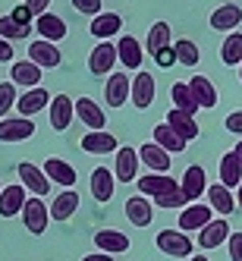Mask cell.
Segmentation results:
<instances>
[{"mask_svg":"<svg viewBox=\"0 0 242 261\" xmlns=\"http://www.w3.org/2000/svg\"><path fill=\"white\" fill-rule=\"evenodd\" d=\"M154 242H157V249H160L164 255H170V258H189L192 249H195V242L189 239V233H182V230H176V227L160 230Z\"/></svg>","mask_w":242,"mask_h":261,"instance_id":"1","label":"cell"},{"mask_svg":"<svg viewBox=\"0 0 242 261\" xmlns=\"http://www.w3.org/2000/svg\"><path fill=\"white\" fill-rule=\"evenodd\" d=\"M136 182H139V195L151 198V201L167 198L170 192H176V189H179V182H176L173 176H167V173H145V176H142V179H136Z\"/></svg>","mask_w":242,"mask_h":261,"instance_id":"2","label":"cell"},{"mask_svg":"<svg viewBox=\"0 0 242 261\" xmlns=\"http://www.w3.org/2000/svg\"><path fill=\"white\" fill-rule=\"evenodd\" d=\"M22 223L32 236H41L50 223V208L44 204V198H25V208H22Z\"/></svg>","mask_w":242,"mask_h":261,"instance_id":"3","label":"cell"},{"mask_svg":"<svg viewBox=\"0 0 242 261\" xmlns=\"http://www.w3.org/2000/svg\"><path fill=\"white\" fill-rule=\"evenodd\" d=\"M72 117H76V101L69 95H53L50 98V129L53 133H66Z\"/></svg>","mask_w":242,"mask_h":261,"instance_id":"4","label":"cell"},{"mask_svg":"<svg viewBox=\"0 0 242 261\" xmlns=\"http://www.w3.org/2000/svg\"><path fill=\"white\" fill-rule=\"evenodd\" d=\"M29 60H32L35 66H41V69H53V66L63 63V54H60L57 44H50V41L38 38V41L29 44Z\"/></svg>","mask_w":242,"mask_h":261,"instance_id":"5","label":"cell"},{"mask_svg":"<svg viewBox=\"0 0 242 261\" xmlns=\"http://www.w3.org/2000/svg\"><path fill=\"white\" fill-rule=\"evenodd\" d=\"M76 117L88 126V133H104V126H107V114L101 110V104L91 101V98L76 101Z\"/></svg>","mask_w":242,"mask_h":261,"instance_id":"6","label":"cell"},{"mask_svg":"<svg viewBox=\"0 0 242 261\" xmlns=\"http://www.w3.org/2000/svg\"><path fill=\"white\" fill-rule=\"evenodd\" d=\"M139 161L148 167V173H167V170H170V164H173V158L167 154L160 145H154V142H145L139 148Z\"/></svg>","mask_w":242,"mask_h":261,"instance_id":"7","label":"cell"},{"mask_svg":"<svg viewBox=\"0 0 242 261\" xmlns=\"http://www.w3.org/2000/svg\"><path fill=\"white\" fill-rule=\"evenodd\" d=\"M214 220V208L211 204H189V208H182V214H179V230L185 233V230H204L208 223Z\"/></svg>","mask_w":242,"mask_h":261,"instance_id":"8","label":"cell"},{"mask_svg":"<svg viewBox=\"0 0 242 261\" xmlns=\"http://www.w3.org/2000/svg\"><path fill=\"white\" fill-rule=\"evenodd\" d=\"M179 189H182L185 201H198L201 192H208V173H204V167H198V164L189 167L179 179Z\"/></svg>","mask_w":242,"mask_h":261,"instance_id":"9","label":"cell"},{"mask_svg":"<svg viewBox=\"0 0 242 261\" xmlns=\"http://www.w3.org/2000/svg\"><path fill=\"white\" fill-rule=\"evenodd\" d=\"M117 60H120V57H117V44L101 41L95 50L88 54V69H91V76H104V72H110Z\"/></svg>","mask_w":242,"mask_h":261,"instance_id":"10","label":"cell"},{"mask_svg":"<svg viewBox=\"0 0 242 261\" xmlns=\"http://www.w3.org/2000/svg\"><path fill=\"white\" fill-rule=\"evenodd\" d=\"M104 98H107L110 107H123L126 98H132V79H126V72H110Z\"/></svg>","mask_w":242,"mask_h":261,"instance_id":"11","label":"cell"},{"mask_svg":"<svg viewBox=\"0 0 242 261\" xmlns=\"http://www.w3.org/2000/svg\"><path fill=\"white\" fill-rule=\"evenodd\" d=\"M227 239H230V223H227V217H217V220H211L208 227L198 233V249L211 252V249L223 246Z\"/></svg>","mask_w":242,"mask_h":261,"instance_id":"12","label":"cell"},{"mask_svg":"<svg viewBox=\"0 0 242 261\" xmlns=\"http://www.w3.org/2000/svg\"><path fill=\"white\" fill-rule=\"evenodd\" d=\"M10 79H13V85H22L25 91L41 88V66H35L32 60H16L10 66Z\"/></svg>","mask_w":242,"mask_h":261,"instance_id":"13","label":"cell"},{"mask_svg":"<svg viewBox=\"0 0 242 261\" xmlns=\"http://www.w3.org/2000/svg\"><path fill=\"white\" fill-rule=\"evenodd\" d=\"M154 95H157V85H154V76L151 72H139V76L132 79V101L139 110H148L154 104Z\"/></svg>","mask_w":242,"mask_h":261,"instance_id":"14","label":"cell"},{"mask_svg":"<svg viewBox=\"0 0 242 261\" xmlns=\"http://www.w3.org/2000/svg\"><path fill=\"white\" fill-rule=\"evenodd\" d=\"M126 217H129V223H136V227H151V220H154L151 198H145V195L126 198Z\"/></svg>","mask_w":242,"mask_h":261,"instance_id":"15","label":"cell"},{"mask_svg":"<svg viewBox=\"0 0 242 261\" xmlns=\"http://www.w3.org/2000/svg\"><path fill=\"white\" fill-rule=\"evenodd\" d=\"M19 179L25 182V189L35 192V198H44L50 192V179L44 176V170H41V167H35V164H29V161L19 164Z\"/></svg>","mask_w":242,"mask_h":261,"instance_id":"16","label":"cell"},{"mask_svg":"<svg viewBox=\"0 0 242 261\" xmlns=\"http://www.w3.org/2000/svg\"><path fill=\"white\" fill-rule=\"evenodd\" d=\"M114 176L117 182H132L139 179V151L136 148H120L117 151V167H114Z\"/></svg>","mask_w":242,"mask_h":261,"instance_id":"17","label":"cell"},{"mask_svg":"<svg viewBox=\"0 0 242 261\" xmlns=\"http://www.w3.org/2000/svg\"><path fill=\"white\" fill-rule=\"evenodd\" d=\"M41 170H44V176L50 182L63 186V189H72V186H76V167L66 164V161H60V158H47V164L41 167Z\"/></svg>","mask_w":242,"mask_h":261,"instance_id":"18","label":"cell"},{"mask_svg":"<svg viewBox=\"0 0 242 261\" xmlns=\"http://www.w3.org/2000/svg\"><path fill=\"white\" fill-rule=\"evenodd\" d=\"M82 151H88V154H117L120 142H117V136H110L107 129L104 133H85L82 136Z\"/></svg>","mask_w":242,"mask_h":261,"instance_id":"19","label":"cell"},{"mask_svg":"<svg viewBox=\"0 0 242 261\" xmlns=\"http://www.w3.org/2000/svg\"><path fill=\"white\" fill-rule=\"evenodd\" d=\"M79 192L76 189H63L57 198L50 201V220H57V223H63V220H69L72 214L79 211Z\"/></svg>","mask_w":242,"mask_h":261,"instance_id":"20","label":"cell"},{"mask_svg":"<svg viewBox=\"0 0 242 261\" xmlns=\"http://www.w3.org/2000/svg\"><path fill=\"white\" fill-rule=\"evenodd\" d=\"M95 246L104 255H120V252H129L132 242H129V236L120 233V230H98L95 233Z\"/></svg>","mask_w":242,"mask_h":261,"instance_id":"21","label":"cell"},{"mask_svg":"<svg viewBox=\"0 0 242 261\" xmlns=\"http://www.w3.org/2000/svg\"><path fill=\"white\" fill-rule=\"evenodd\" d=\"M35 136V123L25 117L16 120H0V142H25Z\"/></svg>","mask_w":242,"mask_h":261,"instance_id":"22","label":"cell"},{"mask_svg":"<svg viewBox=\"0 0 242 261\" xmlns=\"http://www.w3.org/2000/svg\"><path fill=\"white\" fill-rule=\"evenodd\" d=\"M239 25H242V10L236 4H223L211 13V29L214 32H230L233 35V29H239Z\"/></svg>","mask_w":242,"mask_h":261,"instance_id":"23","label":"cell"},{"mask_svg":"<svg viewBox=\"0 0 242 261\" xmlns=\"http://www.w3.org/2000/svg\"><path fill=\"white\" fill-rule=\"evenodd\" d=\"M35 29H38V35H41L44 41H50V44H57V41L66 38V22L60 19L57 13H44V16H38V19H35Z\"/></svg>","mask_w":242,"mask_h":261,"instance_id":"24","label":"cell"},{"mask_svg":"<svg viewBox=\"0 0 242 261\" xmlns=\"http://www.w3.org/2000/svg\"><path fill=\"white\" fill-rule=\"evenodd\" d=\"M114 189H117V176L107 170V167H98L95 173H91V195H95L98 204L110 201L114 198Z\"/></svg>","mask_w":242,"mask_h":261,"instance_id":"25","label":"cell"},{"mask_svg":"<svg viewBox=\"0 0 242 261\" xmlns=\"http://www.w3.org/2000/svg\"><path fill=\"white\" fill-rule=\"evenodd\" d=\"M50 104V95H47V88H32V91H25V95H19V101H16V110L29 120V117H35L38 110H44Z\"/></svg>","mask_w":242,"mask_h":261,"instance_id":"26","label":"cell"},{"mask_svg":"<svg viewBox=\"0 0 242 261\" xmlns=\"http://www.w3.org/2000/svg\"><path fill=\"white\" fill-rule=\"evenodd\" d=\"M25 208V189L22 186H7L0 192V217H16Z\"/></svg>","mask_w":242,"mask_h":261,"instance_id":"27","label":"cell"},{"mask_svg":"<svg viewBox=\"0 0 242 261\" xmlns=\"http://www.w3.org/2000/svg\"><path fill=\"white\" fill-rule=\"evenodd\" d=\"M117 57H120V63L126 69H139L145 54H142V44L132 38V35H123V38L117 41Z\"/></svg>","mask_w":242,"mask_h":261,"instance_id":"28","label":"cell"},{"mask_svg":"<svg viewBox=\"0 0 242 261\" xmlns=\"http://www.w3.org/2000/svg\"><path fill=\"white\" fill-rule=\"evenodd\" d=\"M123 29V19H120V13H101V16H95L91 19V25H88V32L95 35L98 41H104V38H114V35Z\"/></svg>","mask_w":242,"mask_h":261,"instance_id":"29","label":"cell"},{"mask_svg":"<svg viewBox=\"0 0 242 261\" xmlns=\"http://www.w3.org/2000/svg\"><path fill=\"white\" fill-rule=\"evenodd\" d=\"M164 123L170 126L176 136H182L185 142H192V139H195V136L201 133V129H198V123H195V120H192L189 114H182V110H176V107L170 110V114H167V120H164Z\"/></svg>","mask_w":242,"mask_h":261,"instance_id":"30","label":"cell"},{"mask_svg":"<svg viewBox=\"0 0 242 261\" xmlns=\"http://www.w3.org/2000/svg\"><path fill=\"white\" fill-rule=\"evenodd\" d=\"M189 88H192V98H195V104H198V107H204V110L217 107V88L211 85V79H204V76H192V79H189Z\"/></svg>","mask_w":242,"mask_h":261,"instance_id":"31","label":"cell"},{"mask_svg":"<svg viewBox=\"0 0 242 261\" xmlns=\"http://www.w3.org/2000/svg\"><path fill=\"white\" fill-rule=\"evenodd\" d=\"M208 204H211L217 214H223V217H230L236 211V198H233V192L223 182H217V186H211V189H208Z\"/></svg>","mask_w":242,"mask_h":261,"instance_id":"32","label":"cell"},{"mask_svg":"<svg viewBox=\"0 0 242 261\" xmlns=\"http://www.w3.org/2000/svg\"><path fill=\"white\" fill-rule=\"evenodd\" d=\"M154 145H160L167 154H182V151H185V139L176 136L167 123H157V126H154Z\"/></svg>","mask_w":242,"mask_h":261,"instance_id":"33","label":"cell"},{"mask_svg":"<svg viewBox=\"0 0 242 261\" xmlns=\"http://www.w3.org/2000/svg\"><path fill=\"white\" fill-rule=\"evenodd\" d=\"M220 182L227 186V189H233V186H242V164H239L236 151H230V154L220 158Z\"/></svg>","mask_w":242,"mask_h":261,"instance_id":"34","label":"cell"},{"mask_svg":"<svg viewBox=\"0 0 242 261\" xmlns=\"http://www.w3.org/2000/svg\"><path fill=\"white\" fill-rule=\"evenodd\" d=\"M170 25L167 22H154L151 25V32H148V41H145V47H148V54H151V57H157L160 50H167L170 47Z\"/></svg>","mask_w":242,"mask_h":261,"instance_id":"35","label":"cell"},{"mask_svg":"<svg viewBox=\"0 0 242 261\" xmlns=\"http://www.w3.org/2000/svg\"><path fill=\"white\" fill-rule=\"evenodd\" d=\"M170 98H173L176 110H182V114H189V117H195V110H201V107L195 104V98H192V88H189V82H173V88H170Z\"/></svg>","mask_w":242,"mask_h":261,"instance_id":"36","label":"cell"},{"mask_svg":"<svg viewBox=\"0 0 242 261\" xmlns=\"http://www.w3.org/2000/svg\"><path fill=\"white\" fill-rule=\"evenodd\" d=\"M220 60L227 63V66L242 63V32L227 35V41H223V47H220Z\"/></svg>","mask_w":242,"mask_h":261,"instance_id":"37","label":"cell"},{"mask_svg":"<svg viewBox=\"0 0 242 261\" xmlns=\"http://www.w3.org/2000/svg\"><path fill=\"white\" fill-rule=\"evenodd\" d=\"M173 50H176V63H182V66H198V60H201L195 41H189V38H179L173 44Z\"/></svg>","mask_w":242,"mask_h":261,"instance_id":"38","label":"cell"},{"mask_svg":"<svg viewBox=\"0 0 242 261\" xmlns=\"http://www.w3.org/2000/svg\"><path fill=\"white\" fill-rule=\"evenodd\" d=\"M32 29H25V25H19L13 19V16H0V38L4 41H16V38H25Z\"/></svg>","mask_w":242,"mask_h":261,"instance_id":"39","label":"cell"},{"mask_svg":"<svg viewBox=\"0 0 242 261\" xmlns=\"http://www.w3.org/2000/svg\"><path fill=\"white\" fill-rule=\"evenodd\" d=\"M16 101H19V98H16V85L4 82V85H0V120H7V110L16 107Z\"/></svg>","mask_w":242,"mask_h":261,"instance_id":"40","label":"cell"},{"mask_svg":"<svg viewBox=\"0 0 242 261\" xmlns=\"http://www.w3.org/2000/svg\"><path fill=\"white\" fill-rule=\"evenodd\" d=\"M72 7L85 16H101V0H72Z\"/></svg>","mask_w":242,"mask_h":261,"instance_id":"41","label":"cell"},{"mask_svg":"<svg viewBox=\"0 0 242 261\" xmlns=\"http://www.w3.org/2000/svg\"><path fill=\"white\" fill-rule=\"evenodd\" d=\"M227 249H230V258L233 261H242V233H230Z\"/></svg>","mask_w":242,"mask_h":261,"instance_id":"42","label":"cell"},{"mask_svg":"<svg viewBox=\"0 0 242 261\" xmlns=\"http://www.w3.org/2000/svg\"><path fill=\"white\" fill-rule=\"evenodd\" d=\"M227 133H233V136H242V110H236V114H230L227 117Z\"/></svg>","mask_w":242,"mask_h":261,"instance_id":"43","label":"cell"},{"mask_svg":"<svg viewBox=\"0 0 242 261\" xmlns=\"http://www.w3.org/2000/svg\"><path fill=\"white\" fill-rule=\"evenodd\" d=\"M13 19L19 22V25H25V29H32V10H29L25 4H22V7H16V10H13Z\"/></svg>","mask_w":242,"mask_h":261,"instance_id":"44","label":"cell"},{"mask_svg":"<svg viewBox=\"0 0 242 261\" xmlns=\"http://www.w3.org/2000/svg\"><path fill=\"white\" fill-rule=\"evenodd\" d=\"M25 7L32 10V16H44L47 7H50V0H25Z\"/></svg>","mask_w":242,"mask_h":261,"instance_id":"45","label":"cell"},{"mask_svg":"<svg viewBox=\"0 0 242 261\" xmlns=\"http://www.w3.org/2000/svg\"><path fill=\"white\" fill-rule=\"evenodd\" d=\"M154 60H157V66H173V63H176V50H173V47H167V50L157 54Z\"/></svg>","mask_w":242,"mask_h":261,"instance_id":"46","label":"cell"},{"mask_svg":"<svg viewBox=\"0 0 242 261\" xmlns=\"http://www.w3.org/2000/svg\"><path fill=\"white\" fill-rule=\"evenodd\" d=\"M13 44L10 41H4V38H0V63H13Z\"/></svg>","mask_w":242,"mask_h":261,"instance_id":"47","label":"cell"},{"mask_svg":"<svg viewBox=\"0 0 242 261\" xmlns=\"http://www.w3.org/2000/svg\"><path fill=\"white\" fill-rule=\"evenodd\" d=\"M82 261H114V255H104V252H98V255H85Z\"/></svg>","mask_w":242,"mask_h":261,"instance_id":"48","label":"cell"},{"mask_svg":"<svg viewBox=\"0 0 242 261\" xmlns=\"http://www.w3.org/2000/svg\"><path fill=\"white\" fill-rule=\"evenodd\" d=\"M233 151H236V158H239V164H242V142H236V148H233Z\"/></svg>","mask_w":242,"mask_h":261,"instance_id":"49","label":"cell"},{"mask_svg":"<svg viewBox=\"0 0 242 261\" xmlns=\"http://www.w3.org/2000/svg\"><path fill=\"white\" fill-rule=\"evenodd\" d=\"M189 261H211V258H208V255H192Z\"/></svg>","mask_w":242,"mask_h":261,"instance_id":"50","label":"cell"},{"mask_svg":"<svg viewBox=\"0 0 242 261\" xmlns=\"http://www.w3.org/2000/svg\"><path fill=\"white\" fill-rule=\"evenodd\" d=\"M236 208H242V186H239V195H236Z\"/></svg>","mask_w":242,"mask_h":261,"instance_id":"51","label":"cell"},{"mask_svg":"<svg viewBox=\"0 0 242 261\" xmlns=\"http://www.w3.org/2000/svg\"><path fill=\"white\" fill-rule=\"evenodd\" d=\"M239 79H242V63H239Z\"/></svg>","mask_w":242,"mask_h":261,"instance_id":"52","label":"cell"},{"mask_svg":"<svg viewBox=\"0 0 242 261\" xmlns=\"http://www.w3.org/2000/svg\"><path fill=\"white\" fill-rule=\"evenodd\" d=\"M0 192H4V189H0Z\"/></svg>","mask_w":242,"mask_h":261,"instance_id":"53","label":"cell"}]
</instances>
